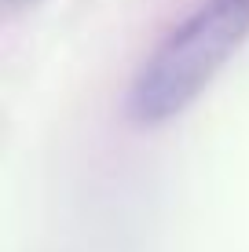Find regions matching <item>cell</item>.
Segmentation results:
<instances>
[{
  "label": "cell",
  "instance_id": "cell-2",
  "mask_svg": "<svg viewBox=\"0 0 249 252\" xmlns=\"http://www.w3.org/2000/svg\"><path fill=\"white\" fill-rule=\"evenodd\" d=\"M7 4H22V0H7Z\"/></svg>",
  "mask_w": 249,
  "mask_h": 252
},
{
  "label": "cell",
  "instance_id": "cell-1",
  "mask_svg": "<svg viewBox=\"0 0 249 252\" xmlns=\"http://www.w3.org/2000/svg\"><path fill=\"white\" fill-rule=\"evenodd\" d=\"M249 33V0H209L140 69L128 95V114L140 125H161L176 117L216 69L238 51Z\"/></svg>",
  "mask_w": 249,
  "mask_h": 252
}]
</instances>
